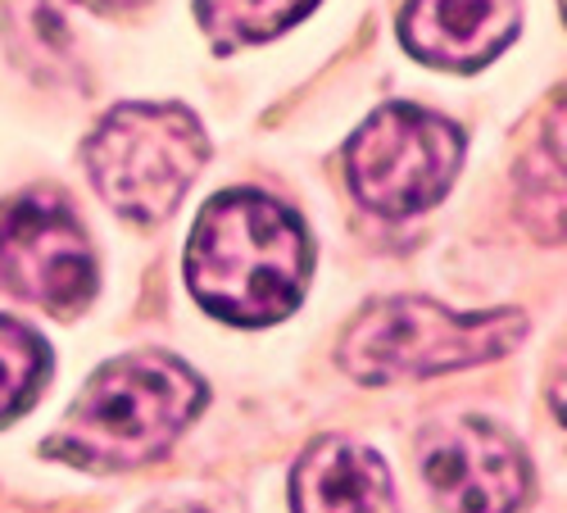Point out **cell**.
Listing matches in <instances>:
<instances>
[{
  "label": "cell",
  "mask_w": 567,
  "mask_h": 513,
  "mask_svg": "<svg viewBox=\"0 0 567 513\" xmlns=\"http://www.w3.org/2000/svg\"><path fill=\"white\" fill-rule=\"evenodd\" d=\"M313 6L318 0H196V14L218 51H231V45H255L287 32Z\"/></svg>",
  "instance_id": "10"
},
{
  "label": "cell",
  "mask_w": 567,
  "mask_h": 513,
  "mask_svg": "<svg viewBox=\"0 0 567 513\" xmlns=\"http://www.w3.org/2000/svg\"><path fill=\"white\" fill-rule=\"evenodd\" d=\"M463 164V132L417 105H386L346 146V173L359 205L382 218L432 209Z\"/></svg>",
  "instance_id": "5"
},
{
  "label": "cell",
  "mask_w": 567,
  "mask_h": 513,
  "mask_svg": "<svg viewBox=\"0 0 567 513\" xmlns=\"http://www.w3.org/2000/svg\"><path fill=\"white\" fill-rule=\"evenodd\" d=\"M159 513H205V509H159Z\"/></svg>",
  "instance_id": "13"
},
{
  "label": "cell",
  "mask_w": 567,
  "mask_h": 513,
  "mask_svg": "<svg viewBox=\"0 0 567 513\" xmlns=\"http://www.w3.org/2000/svg\"><path fill=\"white\" fill-rule=\"evenodd\" d=\"M517 0H409L400 37L432 69L477 73L517 37Z\"/></svg>",
  "instance_id": "8"
},
{
  "label": "cell",
  "mask_w": 567,
  "mask_h": 513,
  "mask_svg": "<svg viewBox=\"0 0 567 513\" xmlns=\"http://www.w3.org/2000/svg\"><path fill=\"white\" fill-rule=\"evenodd\" d=\"M422 478L441 513H517L532 486L517 441L472 413L422 432Z\"/></svg>",
  "instance_id": "7"
},
{
  "label": "cell",
  "mask_w": 567,
  "mask_h": 513,
  "mask_svg": "<svg viewBox=\"0 0 567 513\" xmlns=\"http://www.w3.org/2000/svg\"><path fill=\"white\" fill-rule=\"evenodd\" d=\"M205 404V382L173 355H123L82 387L45 454L86 473H123L159 459Z\"/></svg>",
  "instance_id": "2"
},
{
  "label": "cell",
  "mask_w": 567,
  "mask_h": 513,
  "mask_svg": "<svg viewBox=\"0 0 567 513\" xmlns=\"http://www.w3.org/2000/svg\"><path fill=\"white\" fill-rule=\"evenodd\" d=\"M82 6L101 10V14H114V10H132V6H141V0H82Z\"/></svg>",
  "instance_id": "12"
},
{
  "label": "cell",
  "mask_w": 567,
  "mask_h": 513,
  "mask_svg": "<svg viewBox=\"0 0 567 513\" xmlns=\"http://www.w3.org/2000/svg\"><path fill=\"white\" fill-rule=\"evenodd\" d=\"M309 277L300 218L264 192L214 196L186 242V287L223 322L268 328L287 318Z\"/></svg>",
  "instance_id": "1"
},
{
  "label": "cell",
  "mask_w": 567,
  "mask_h": 513,
  "mask_svg": "<svg viewBox=\"0 0 567 513\" xmlns=\"http://www.w3.org/2000/svg\"><path fill=\"white\" fill-rule=\"evenodd\" d=\"M205 160V127L182 105H118L86 142L101 201L132 223H164Z\"/></svg>",
  "instance_id": "4"
},
{
  "label": "cell",
  "mask_w": 567,
  "mask_h": 513,
  "mask_svg": "<svg viewBox=\"0 0 567 513\" xmlns=\"http://www.w3.org/2000/svg\"><path fill=\"white\" fill-rule=\"evenodd\" d=\"M523 337H527V318L513 309L454 314L422 296H395L368 305L350 322L337 359L354 382L391 387V382H417V378H436V372L504 359Z\"/></svg>",
  "instance_id": "3"
},
{
  "label": "cell",
  "mask_w": 567,
  "mask_h": 513,
  "mask_svg": "<svg viewBox=\"0 0 567 513\" xmlns=\"http://www.w3.org/2000/svg\"><path fill=\"white\" fill-rule=\"evenodd\" d=\"M0 287L60 318L91 305L96 259H91L86 232L64 205L23 196L0 209Z\"/></svg>",
  "instance_id": "6"
},
{
  "label": "cell",
  "mask_w": 567,
  "mask_h": 513,
  "mask_svg": "<svg viewBox=\"0 0 567 513\" xmlns=\"http://www.w3.org/2000/svg\"><path fill=\"white\" fill-rule=\"evenodd\" d=\"M296 513H395V486L386 463L346 437L313 441L291 473Z\"/></svg>",
  "instance_id": "9"
},
{
  "label": "cell",
  "mask_w": 567,
  "mask_h": 513,
  "mask_svg": "<svg viewBox=\"0 0 567 513\" xmlns=\"http://www.w3.org/2000/svg\"><path fill=\"white\" fill-rule=\"evenodd\" d=\"M45 372H51L45 341L32 328H23V322L0 318V423L19 418L37 400Z\"/></svg>",
  "instance_id": "11"
}]
</instances>
